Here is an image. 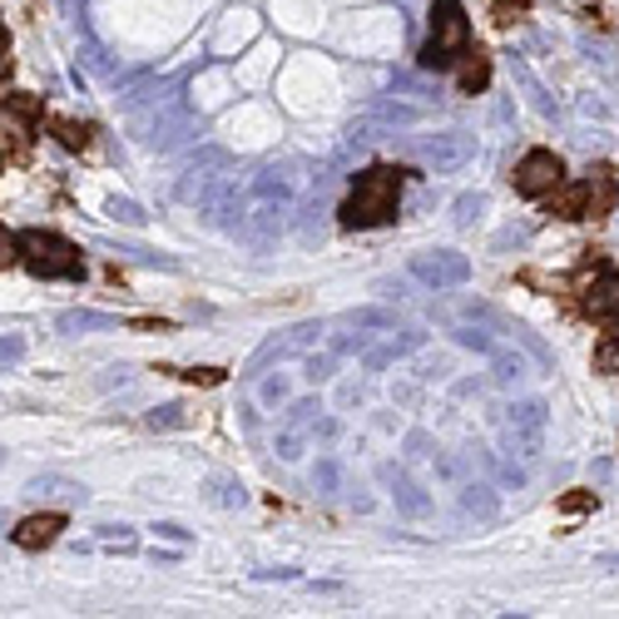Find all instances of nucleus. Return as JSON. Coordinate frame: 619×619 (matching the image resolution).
I'll use <instances>...</instances> for the list:
<instances>
[{
    "mask_svg": "<svg viewBox=\"0 0 619 619\" xmlns=\"http://www.w3.org/2000/svg\"><path fill=\"white\" fill-rule=\"evenodd\" d=\"M397 199H401V174L377 164V169L357 174V189L342 203V229H382L397 219Z\"/></svg>",
    "mask_w": 619,
    "mask_h": 619,
    "instance_id": "nucleus-1",
    "label": "nucleus"
},
{
    "mask_svg": "<svg viewBox=\"0 0 619 619\" xmlns=\"http://www.w3.org/2000/svg\"><path fill=\"white\" fill-rule=\"evenodd\" d=\"M471 51V25L461 0H431V41L421 45V65L427 70H446Z\"/></svg>",
    "mask_w": 619,
    "mask_h": 619,
    "instance_id": "nucleus-2",
    "label": "nucleus"
},
{
    "mask_svg": "<svg viewBox=\"0 0 619 619\" xmlns=\"http://www.w3.org/2000/svg\"><path fill=\"white\" fill-rule=\"evenodd\" d=\"M15 253H21V263L35 273V278H80L85 273L80 248L65 243L60 233H45V229L15 233Z\"/></svg>",
    "mask_w": 619,
    "mask_h": 619,
    "instance_id": "nucleus-3",
    "label": "nucleus"
},
{
    "mask_svg": "<svg viewBox=\"0 0 619 619\" xmlns=\"http://www.w3.org/2000/svg\"><path fill=\"white\" fill-rule=\"evenodd\" d=\"M510 179H516V194H526V199H545V194L565 179V164H560L550 150H530L526 159L516 164Z\"/></svg>",
    "mask_w": 619,
    "mask_h": 619,
    "instance_id": "nucleus-4",
    "label": "nucleus"
},
{
    "mask_svg": "<svg viewBox=\"0 0 619 619\" xmlns=\"http://www.w3.org/2000/svg\"><path fill=\"white\" fill-rule=\"evenodd\" d=\"M411 273H417L427 288H456V283L471 278V263L466 253H451V248H436V253H421V258H411Z\"/></svg>",
    "mask_w": 619,
    "mask_h": 619,
    "instance_id": "nucleus-5",
    "label": "nucleus"
},
{
    "mask_svg": "<svg viewBox=\"0 0 619 619\" xmlns=\"http://www.w3.org/2000/svg\"><path fill=\"white\" fill-rule=\"evenodd\" d=\"M417 154H421V164H431L436 174H451V169H461V164L476 154V140H471V134H461V130H451V134H436V140H421Z\"/></svg>",
    "mask_w": 619,
    "mask_h": 619,
    "instance_id": "nucleus-6",
    "label": "nucleus"
},
{
    "mask_svg": "<svg viewBox=\"0 0 619 619\" xmlns=\"http://www.w3.org/2000/svg\"><path fill=\"white\" fill-rule=\"evenodd\" d=\"M60 530H65V516H60V510H45V516H25L21 526L11 530V540L21 550H45V545H55V540H60Z\"/></svg>",
    "mask_w": 619,
    "mask_h": 619,
    "instance_id": "nucleus-7",
    "label": "nucleus"
},
{
    "mask_svg": "<svg viewBox=\"0 0 619 619\" xmlns=\"http://www.w3.org/2000/svg\"><path fill=\"white\" fill-rule=\"evenodd\" d=\"M609 209H615V174L599 164V169H589V179H585V219H605Z\"/></svg>",
    "mask_w": 619,
    "mask_h": 619,
    "instance_id": "nucleus-8",
    "label": "nucleus"
},
{
    "mask_svg": "<svg viewBox=\"0 0 619 619\" xmlns=\"http://www.w3.org/2000/svg\"><path fill=\"white\" fill-rule=\"evenodd\" d=\"M585 308L595 318H619V273H599L585 288Z\"/></svg>",
    "mask_w": 619,
    "mask_h": 619,
    "instance_id": "nucleus-9",
    "label": "nucleus"
},
{
    "mask_svg": "<svg viewBox=\"0 0 619 619\" xmlns=\"http://www.w3.org/2000/svg\"><path fill=\"white\" fill-rule=\"evenodd\" d=\"M510 427L526 436V446H540V431H545V401H526V407H510Z\"/></svg>",
    "mask_w": 619,
    "mask_h": 619,
    "instance_id": "nucleus-10",
    "label": "nucleus"
},
{
    "mask_svg": "<svg viewBox=\"0 0 619 619\" xmlns=\"http://www.w3.org/2000/svg\"><path fill=\"white\" fill-rule=\"evenodd\" d=\"M486 80H490V60H486V55H480V51L461 55V90L476 95V90H486Z\"/></svg>",
    "mask_w": 619,
    "mask_h": 619,
    "instance_id": "nucleus-11",
    "label": "nucleus"
},
{
    "mask_svg": "<svg viewBox=\"0 0 619 619\" xmlns=\"http://www.w3.org/2000/svg\"><path fill=\"white\" fill-rule=\"evenodd\" d=\"M555 199H550V213H560V219H585V184H575V189H550Z\"/></svg>",
    "mask_w": 619,
    "mask_h": 619,
    "instance_id": "nucleus-12",
    "label": "nucleus"
},
{
    "mask_svg": "<svg viewBox=\"0 0 619 619\" xmlns=\"http://www.w3.org/2000/svg\"><path fill=\"white\" fill-rule=\"evenodd\" d=\"M397 506L407 510V516H427V510H431V500L421 496V490L411 486V480H401V476H397Z\"/></svg>",
    "mask_w": 619,
    "mask_h": 619,
    "instance_id": "nucleus-13",
    "label": "nucleus"
},
{
    "mask_svg": "<svg viewBox=\"0 0 619 619\" xmlns=\"http://www.w3.org/2000/svg\"><path fill=\"white\" fill-rule=\"evenodd\" d=\"M516 75H520V85H526V95H530V100H535V110H540V114H555V100H550V95L540 90V85H535V75H530L520 60H516Z\"/></svg>",
    "mask_w": 619,
    "mask_h": 619,
    "instance_id": "nucleus-14",
    "label": "nucleus"
},
{
    "mask_svg": "<svg viewBox=\"0 0 619 619\" xmlns=\"http://www.w3.org/2000/svg\"><path fill=\"white\" fill-rule=\"evenodd\" d=\"M461 506L476 510V516H496V496H490V486H466V496H461Z\"/></svg>",
    "mask_w": 619,
    "mask_h": 619,
    "instance_id": "nucleus-15",
    "label": "nucleus"
},
{
    "mask_svg": "<svg viewBox=\"0 0 619 619\" xmlns=\"http://www.w3.org/2000/svg\"><path fill=\"white\" fill-rule=\"evenodd\" d=\"M55 134H60L65 150H85V144H90V130H85V124H70V120H55Z\"/></svg>",
    "mask_w": 619,
    "mask_h": 619,
    "instance_id": "nucleus-16",
    "label": "nucleus"
},
{
    "mask_svg": "<svg viewBox=\"0 0 619 619\" xmlns=\"http://www.w3.org/2000/svg\"><path fill=\"white\" fill-rule=\"evenodd\" d=\"M595 362H599V367H605V372H619V332H615V338H605V342H599Z\"/></svg>",
    "mask_w": 619,
    "mask_h": 619,
    "instance_id": "nucleus-17",
    "label": "nucleus"
},
{
    "mask_svg": "<svg viewBox=\"0 0 619 619\" xmlns=\"http://www.w3.org/2000/svg\"><path fill=\"white\" fill-rule=\"evenodd\" d=\"M150 427H189V417H184V407H159L150 417Z\"/></svg>",
    "mask_w": 619,
    "mask_h": 619,
    "instance_id": "nucleus-18",
    "label": "nucleus"
},
{
    "mask_svg": "<svg viewBox=\"0 0 619 619\" xmlns=\"http://www.w3.org/2000/svg\"><path fill=\"white\" fill-rule=\"evenodd\" d=\"M520 372H526V367H520V357H506V352H496V377H500V382H520Z\"/></svg>",
    "mask_w": 619,
    "mask_h": 619,
    "instance_id": "nucleus-19",
    "label": "nucleus"
},
{
    "mask_svg": "<svg viewBox=\"0 0 619 619\" xmlns=\"http://www.w3.org/2000/svg\"><path fill=\"white\" fill-rule=\"evenodd\" d=\"M476 213H480V199H476V194H466V199H456V223H461V229H466V223L476 219Z\"/></svg>",
    "mask_w": 619,
    "mask_h": 619,
    "instance_id": "nucleus-20",
    "label": "nucleus"
},
{
    "mask_svg": "<svg viewBox=\"0 0 619 619\" xmlns=\"http://www.w3.org/2000/svg\"><path fill=\"white\" fill-rule=\"evenodd\" d=\"M11 263H21V253H15V239L5 229H0V268H11Z\"/></svg>",
    "mask_w": 619,
    "mask_h": 619,
    "instance_id": "nucleus-21",
    "label": "nucleus"
},
{
    "mask_svg": "<svg viewBox=\"0 0 619 619\" xmlns=\"http://www.w3.org/2000/svg\"><path fill=\"white\" fill-rule=\"evenodd\" d=\"M110 209H114V219H124V223H140V219H144V213L134 209V203H120V199H114Z\"/></svg>",
    "mask_w": 619,
    "mask_h": 619,
    "instance_id": "nucleus-22",
    "label": "nucleus"
},
{
    "mask_svg": "<svg viewBox=\"0 0 619 619\" xmlns=\"http://www.w3.org/2000/svg\"><path fill=\"white\" fill-rule=\"evenodd\" d=\"M0 75H11V35L0 25Z\"/></svg>",
    "mask_w": 619,
    "mask_h": 619,
    "instance_id": "nucleus-23",
    "label": "nucleus"
},
{
    "mask_svg": "<svg viewBox=\"0 0 619 619\" xmlns=\"http://www.w3.org/2000/svg\"><path fill=\"white\" fill-rule=\"evenodd\" d=\"M328 372H332V357H312V362H308V377H312V382H322Z\"/></svg>",
    "mask_w": 619,
    "mask_h": 619,
    "instance_id": "nucleus-24",
    "label": "nucleus"
},
{
    "mask_svg": "<svg viewBox=\"0 0 619 619\" xmlns=\"http://www.w3.org/2000/svg\"><path fill=\"white\" fill-rule=\"evenodd\" d=\"M318 480H322V486H338V466H332V461H322V466H318Z\"/></svg>",
    "mask_w": 619,
    "mask_h": 619,
    "instance_id": "nucleus-25",
    "label": "nucleus"
},
{
    "mask_svg": "<svg viewBox=\"0 0 619 619\" xmlns=\"http://www.w3.org/2000/svg\"><path fill=\"white\" fill-rule=\"evenodd\" d=\"M21 357V342H5V347H0V367H5V362H15Z\"/></svg>",
    "mask_w": 619,
    "mask_h": 619,
    "instance_id": "nucleus-26",
    "label": "nucleus"
},
{
    "mask_svg": "<svg viewBox=\"0 0 619 619\" xmlns=\"http://www.w3.org/2000/svg\"><path fill=\"white\" fill-rule=\"evenodd\" d=\"M154 530H159V535H169V540H189V530H184V526H154Z\"/></svg>",
    "mask_w": 619,
    "mask_h": 619,
    "instance_id": "nucleus-27",
    "label": "nucleus"
}]
</instances>
